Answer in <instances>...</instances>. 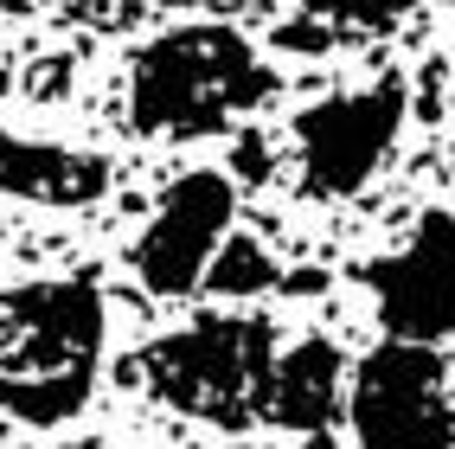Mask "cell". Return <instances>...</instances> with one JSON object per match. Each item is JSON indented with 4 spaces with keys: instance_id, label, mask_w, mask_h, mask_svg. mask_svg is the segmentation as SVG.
Wrapping results in <instances>:
<instances>
[{
    "instance_id": "obj_1",
    "label": "cell",
    "mask_w": 455,
    "mask_h": 449,
    "mask_svg": "<svg viewBox=\"0 0 455 449\" xmlns=\"http://www.w3.org/2000/svg\"><path fill=\"white\" fill-rule=\"evenodd\" d=\"M0 411L20 424H65L90 405L103 366V289L84 277L0 295Z\"/></svg>"
},
{
    "instance_id": "obj_2",
    "label": "cell",
    "mask_w": 455,
    "mask_h": 449,
    "mask_svg": "<svg viewBox=\"0 0 455 449\" xmlns=\"http://www.w3.org/2000/svg\"><path fill=\"white\" fill-rule=\"evenodd\" d=\"M263 97H276V71L237 26H173L135 52L129 123L141 135H219Z\"/></svg>"
},
{
    "instance_id": "obj_3",
    "label": "cell",
    "mask_w": 455,
    "mask_h": 449,
    "mask_svg": "<svg viewBox=\"0 0 455 449\" xmlns=\"http://www.w3.org/2000/svg\"><path fill=\"white\" fill-rule=\"evenodd\" d=\"M141 379L155 398L205 417L219 430H244L269 405V379H276V327L263 315H205L180 334L155 341L141 353Z\"/></svg>"
},
{
    "instance_id": "obj_4",
    "label": "cell",
    "mask_w": 455,
    "mask_h": 449,
    "mask_svg": "<svg viewBox=\"0 0 455 449\" xmlns=\"http://www.w3.org/2000/svg\"><path fill=\"white\" fill-rule=\"evenodd\" d=\"M347 417L359 449H449L455 443L449 359L436 347L379 341L353 373Z\"/></svg>"
},
{
    "instance_id": "obj_5",
    "label": "cell",
    "mask_w": 455,
    "mask_h": 449,
    "mask_svg": "<svg viewBox=\"0 0 455 449\" xmlns=\"http://www.w3.org/2000/svg\"><path fill=\"white\" fill-rule=\"evenodd\" d=\"M411 109V84L391 71L359 97H327L295 116V141H301V187L315 199H347L379 173L385 148L398 141Z\"/></svg>"
},
{
    "instance_id": "obj_6",
    "label": "cell",
    "mask_w": 455,
    "mask_h": 449,
    "mask_svg": "<svg viewBox=\"0 0 455 449\" xmlns=\"http://www.w3.org/2000/svg\"><path fill=\"white\" fill-rule=\"evenodd\" d=\"M231 219H237V187L219 173V167H193V173H180L173 187L161 193L155 205V219H148V231L135 237V277L148 295H193L199 277H205V263L212 251L231 237Z\"/></svg>"
},
{
    "instance_id": "obj_7",
    "label": "cell",
    "mask_w": 455,
    "mask_h": 449,
    "mask_svg": "<svg viewBox=\"0 0 455 449\" xmlns=\"http://www.w3.org/2000/svg\"><path fill=\"white\" fill-rule=\"evenodd\" d=\"M366 283L379 295L385 341L436 347L455 334V219L430 212L398 257H385L366 269Z\"/></svg>"
},
{
    "instance_id": "obj_8",
    "label": "cell",
    "mask_w": 455,
    "mask_h": 449,
    "mask_svg": "<svg viewBox=\"0 0 455 449\" xmlns=\"http://www.w3.org/2000/svg\"><path fill=\"white\" fill-rule=\"evenodd\" d=\"M0 193L33 205H97L109 193V161L0 129Z\"/></svg>"
},
{
    "instance_id": "obj_9",
    "label": "cell",
    "mask_w": 455,
    "mask_h": 449,
    "mask_svg": "<svg viewBox=\"0 0 455 449\" xmlns=\"http://www.w3.org/2000/svg\"><path fill=\"white\" fill-rule=\"evenodd\" d=\"M333 411H340V353H333V341H295L289 353H276V379H269V405H263L269 424L308 437Z\"/></svg>"
},
{
    "instance_id": "obj_10",
    "label": "cell",
    "mask_w": 455,
    "mask_h": 449,
    "mask_svg": "<svg viewBox=\"0 0 455 449\" xmlns=\"http://www.w3.org/2000/svg\"><path fill=\"white\" fill-rule=\"evenodd\" d=\"M276 257L263 251V237H251V231H231L219 251H212V263H205V277H199V289H212L219 302H251V295H269L276 289Z\"/></svg>"
},
{
    "instance_id": "obj_11",
    "label": "cell",
    "mask_w": 455,
    "mask_h": 449,
    "mask_svg": "<svg viewBox=\"0 0 455 449\" xmlns=\"http://www.w3.org/2000/svg\"><path fill=\"white\" fill-rule=\"evenodd\" d=\"M308 20L321 26H359V33H379V26H398L404 13H417L423 0H301Z\"/></svg>"
},
{
    "instance_id": "obj_12",
    "label": "cell",
    "mask_w": 455,
    "mask_h": 449,
    "mask_svg": "<svg viewBox=\"0 0 455 449\" xmlns=\"http://www.w3.org/2000/svg\"><path fill=\"white\" fill-rule=\"evenodd\" d=\"M269 45H276V52H301V58H321L333 45V26H321V20H283Z\"/></svg>"
},
{
    "instance_id": "obj_13",
    "label": "cell",
    "mask_w": 455,
    "mask_h": 449,
    "mask_svg": "<svg viewBox=\"0 0 455 449\" xmlns=\"http://www.w3.org/2000/svg\"><path fill=\"white\" fill-rule=\"evenodd\" d=\"M225 180H244V187H263V180H269V141H263L257 129L237 135V148H231V173H225Z\"/></svg>"
},
{
    "instance_id": "obj_14",
    "label": "cell",
    "mask_w": 455,
    "mask_h": 449,
    "mask_svg": "<svg viewBox=\"0 0 455 449\" xmlns=\"http://www.w3.org/2000/svg\"><path fill=\"white\" fill-rule=\"evenodd\" d=\"M289 295H321L327 289V269H289V277H276Z\"/></svg>"
},
{
    "instance_id": "obj_15",
    "label": "cell",
    "mask_w": 455,
    "mask_h": 449,
    "mask_svg": "<svg viewBox=\"0 0 455 449\" xmlns=\"http://www.w3.org/2000/svg\"><path fill=\"white\" fill-rule=\"evenodd\" d=\"M45 7H58V13H109V0H45Z\"/></svg>"
},
{
    "instance_id": "obj_16",
    "label": "cell",
    "mask_w": 455,
    "mask_h": 449,
    "mask_svg": "<svg viewBox=\"0 0 455 449\" xmlns=\"http://www.w3.org/2000/svg\"><path fill=\"white\" fill-rule=\"evenodd\" d=\"M155 7H205V0H155Z\"/></svg>"
},
{
    "instance_id": "obj_17",
    "label": "cell",
    "mask_w": 455,
    "mask_h": 449,
    "mask_svg": "<svg viewBox=\"0 0 455 449\" xmlns=\"http://www.w3.org/2000/svg\"><path fill=\"white\" fill-rule=\"evenodd\" d=\"M0 327H7V321H0Z\"/></svg>"
}]
</instances>
